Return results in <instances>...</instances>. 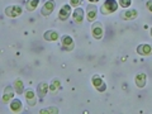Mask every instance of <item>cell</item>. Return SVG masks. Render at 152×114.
Listing matches in <instances>:
<instances>
[{
	"mask_svg": "<svg viewBox=\"0 0 152 114\" xmlns=\"http://www.w3.org/2000/svg\"><path fill=\"white\" fill-rule=\"evenodd\" d=\"M118 9V3L115 0H105L102 7V14L104 15H108V14L114 13Z\"/></svg>",
	"mask_w": 152,
	"mask_h": 114,
	"instance_id": "6da1fadb",
	"label": "cell"
},
{
	"mask_svg": "<svg viewBox=\"0 0 152 114\" xmlns=\"http://www.w3.org/2000/svg\"><path fill=\"white\" fill-rule=\"evenodd\" d=\"M91 34L95 39H102L104 36V28L100 22H95L91 26Z\"/></svg>",
	"mask_w": 152,
	"mask_h": 114,
	"instance_id": "7a4b0ae2",
	"label": "cell"
},
{
	"mask_svg": "<svg viewBox=\"0 0 152 114\" xmlns=\"http://www.w3.org/2000/svg\"><path fill=\"white\" fill-rule=\"evenodd\" d=\"M22 13H23V9L20 5H10L5 9V14L9 18H17L19 15H22Z\"/></svg>",
	"mask_w": 152,
	"mask_h": 114,
	"instance_id": "3957f363",
	"label": "cell"
},
{
	"mask_svg": "<svg viewBox=\"0 0 152 114\" xmlns=\"http://www.w3.org/2000/svg\"><path fill=\"white\" fill-rule=\"evenodd\" d=\"M91 83H93L94 88L96 89L98 91H100V93H104V91H105L107 85H105V83H104V80H103L99 75H94V76H93Z\"/></svg>",
	"mask_w": 152,
	"mask_h": 114,
	"instance_id": "277c9868",
	"label": "cell"
},
{
	"mask_svg": "<svg viewBox=\"0 0 152 114\" xmlns=\"http://www.w3.org/2000/svg\"><path fill=\"white\" fill-rule=\"evenodd\" d=\"M75 47L74 39L71 36H64L62 37V50L64 51H72Z\"/></svg>",
	"mask_w": 152,
	"mask_h": 114,
	"instance_id": "5b68a950",
	"label": "cell"
},
{
	"mask_svg": "<svg viewBox=\"0 0 152 114\" xmlns=\"http://www.w3.org/2000/svg\"><path fill=\"white\" fill-rule=\"evenodd\" d=\"M53 10H55V1L53 0H48V1H46L45 5L42 7L41 13H42V15L47 17V15H50V14H52Z\"/></svg>",
	"mask_w": 152,
	"mask_h": 114,
	"instance_id": "8992f818",
	"label": "cell"
},
{
	"mask_svg": "<svg viewBox=\"0 0 152 114\" xmlns=\"http://www.w3.org/2000/svg\"><path fill=\"white\" fill-rule=\"evenodd\" d=\"M14 88H10V86H7L5 90H4V94H3V96H1V102L3 103H9L13 99L14 96Z\"/></svg>",
	"mask_w": 152,
	"mask_h": 114,
	"instance_id": "52a82bcc",
	"label": "cell"
},
{
	"mask_svg": "<svg viewBox=\"0 0 152 114\" xmlns=\"http://www.w3.org/2000/svg\"><path fill=\"white\" fill-rule=\"evenodd\" d=\"M137 53L138 55H142V56H150L152 53V46L150 45H140L137 47Z\"/></svg>",
	"mask_w": 152,
	"mask_h": 114,
	"instance_id": "ba28073f",
	"label": "cell"
},
{
	"mask_svg": "<svg viewBox=\"0 0 152 114\" xmlns=\"http://www.w3.org/2000/svg\"><path fill=\"white\" fill-rule=\"evenodd\" d=\"M137 15H138L137 10L136 9H132V10H124L121 14V18L123 20H133V19L137 18Z\"/></svg>",
	"mask_w": 152,
	"mask_h": 114,
	"instance_id": "9c48e42d",
	"label": "cell"
},
{
	"mask_svg": "<svg viewBox=\"0 0 152 114\" xmlns=\"http://www.w3.org/2000/svg\"><path fill=\"white\" fill-rule=\"evenodd\" d=\"M58 37H60V34H58V33H57V31H55V29L46 31L45 34H43V38H45L46 41H48V42H55V41L58 39Z\"/></svg>",
	"mask_w": 152,
	"mask_h": 114,
	"instance_id": "30bf717a",
	"label": "cell"
},
{
	"mask_svg": "<svg viewBox=\"0 0 152 114\" xmlns=\"http://www.w3.org/2000/svg\"><path fill=\"white\" fill-rule=\"evenodd\" d=\"M24 95H26V99H27V102L28 104H29L31 107H34L36 105V103H37V99H36V94L34 91H33L32 89H28L24 91Z\"/></svg>",
	"mask_w": 152,
	"mask_h": 114,
	"instance_id": "8fae6325",
	"label": "cell"
},
{
	"mask_svg": "<svg viewBox=\"0 0 152 114\" xmlns=\"http://www.w3.org/2000/svg\"><path fill=\"white\" fill-rule=\"evenodd\" d=\"M70 14H71V5H64L62 8H61L60 13H58L60 20H67Z\"/></svg>",
	"mask_w": 152,
	"mask_h": 114,
	"instance_id": "7c38bea8",
	"label": "cell"
},
{
	"mask_svg": "<svg viewBox=\"0 0 152 114\" xmlns=\"http://www.w3.org/2000/svg\"><path fill=\"white\" fill-rule=\"evenodd\" d=\"M72 18L76 24H81L83 20H84V10L81 8H76L74 10V14H72Z\"/></svg>",
	"mask_w": 152,
	"mask_h": 114,
	"instance_id": "4fadbf2b",
	"label": "cell"
},
{
	"mask_svg": "<svg viewBox=\"0 0 152 114\" xmlns=\"http://www.w3.org/2000/svg\"><path fill=\"white\" fill-rule=\"evenodd\" d=\"M37 91H38V96H39L41 99L45 98L47 95V93L50 91V85L47 83H41L39 85H38V88H37Z\"/></svg>",
	"mask_w": 152,
	"mask_h": 114,
	"instance_id": "5bb4252c",
	"label": "cell"
},
{
	"mask_svg": "<svg viewBox=\"0 0 152 114\" xmlns=\"http://www.w3.org/2000/svg\"><path fill=\"white\" fill-rule=\"evenodd\" d=\"M96 14H98V8L94 5V4H90V5L86 8V15H88V20H94L96 18Z\"/></svg>",
	"mask_w": 152,
	"mask_h": 114,
	"instance_id": "9a60e30c",
	"label": "cell"
},
{
	"mask_svg": "<svg viewBox=\"0 0 152 114\" xmlns=\"http://www.w3.org/2000/svg\"><path fill=\"white\" fill-rule=\"evenodd\" d=\"M146 80H147V76L146 74L143 72H141L136 76V79H134V81H136V85L138 88H145V85H146Z\"/></svg>",
	"mask_w": 152,
	"mask_h": 114,
	"instance_id": "2e32d148",
	"label": "cell"
},
{
	"mask_svg": "<svg viewBox=\"0 0 152 114\" xmlns=\"http://www.w3.org/2000/svg\"><path fill=\"white\" fill-rule=\"evenodd\" d=\"M60 89H61V81H60L58 79H55L51 83V85H50V91L55 95V94L58 93Z\"/></svg>",
	"mask_w": 152,
	"mask_h": 114,
	"instance_id": "e0dca14e",
	"label": "cell"
},
{
	"mask_svg": "<svg viewBox=\"0 0 152 114\" xmlns=\"http://www.w3.org/2000/svg\"><path fill=\"white\" fill-rule=\"evenodd\" d=\"M14 89H15V91L18 94H22L24 91V84H23L22 79H15V81H14Z\"/></svg>",
	"mask_w": 152,
	"mask_h": 114,
	"instance_id": "ac0fdd59",
	"label": "cell"
},
{
	"mask_svg": "<svg viewBox=\"0 0 152 114\" xmlns=\"http://www.w3.org/2000/svg\"><path fill=\"white\" fill-rule=\"evenodd\" d=\"M38 4H39V0H27V10L28 12H33L36 10V8L38 7Z\"/></svg>",
	"mask_w": 152,
	"mask_h": 114,
	"instance_id": "d6986e66",
	"label": "cell"
},
{
	"mask_svg": "<svg viewBox=\"0 0 152 114\" xmlns=\"http://www.w3.org/2000/svg\"><path fill=\"white\" fill-rule=\"evenodd\" d=\"M10 109H12V112L14 113H19L22 110V103L20 100H13L10 103Z\"/></svg>",
	"mask_w": 152,
	"mask_h": 114,
	"instance_id": "ffe728a7",
	"label": "cell"
},
{
	"mask_svg": "<svg viewBox=\"0 0 152 114\" xmlns=\"http://www.w3.org/2000/svg\"><path fill=\"white\" fill-rule=\"evenodd\" d=\"M57 113H58V108L57 107H50L39 110V114H57Z\"/></svg>",
	"mask_w": 152,
	"mask_h": 114,
	"instance_id": "44dd1931",
	"label": "cell"
},
{
	"mask_svg": "<svg viewBox=\"0 0 152 114\" xmlns=\"http://www.w3.org/2000/svg\"><path fill=\"white\" fill-rule=\"evenodd\" d=\"M131 4H132V0H119V5L122 8H128L131 7Z\"/></svg>",
	"mask_w": 152,
	"mask_h": 114,
	"instance_id": "7402d4cb",
	"label": "cell"
},
{
	"mask_svg": "<svg viewBox=\"0 0 152 114\" xmlns=\"http://www.w3.org/2000/svg\"><path fill=\"white\" fill-rule=\"evenodd\" d=\"M83 0H70V5L71 7H79L81 4Z\"/></svg>",
	"mask_w": 152,
	"mask_h": 114,
	"instance_id": "603a6c76",
	"label": "cell"
},
{
	"mask_svg": "<svg viewBox=\"0 0 152 114\" xmlns=\"http://www.w3.org/2000/svg\"><path fill=\"white\" fill-rule=\"evenodd\" d=\"M146 7H147V9H148V10L152 13V0H150V1H147Z\"/></svg>",
	"mask_w": 152,
	"mask_h": 114,
	"instance_id": "cb8c5ba5",
	"label": "cell"
},
{
	"mask_svg": "<svg viewBox=\"0 0 152 114\" xmlns=\"http://www.w3.org/2000/svg\"><path fill=\"white\" fill-rule=\"evenodd\" d=\"M89 1H90V3H91V4H95V3H98V1H99V0H89Z\"/></svg>",
	"mask_w": 152,
	"mask_h": 114,
	"instance_id": "d4e9b609",
	"label": "cell"
},
{
	"mask_svg": "<svg viewBox=\"0 0 152 114\" xmlns=\"http://www.w3.org/2000/svg\"><path fill=\"white\" fill-rule=\"evenodd\" d=\"M150 33H151V37H152V28H151V32Z\"/></svg>",
	"mask_w": 152,
	"mask_h": 114,
	"instance_id": "484cf974",
	"label": "cell"
}]
</instances>
